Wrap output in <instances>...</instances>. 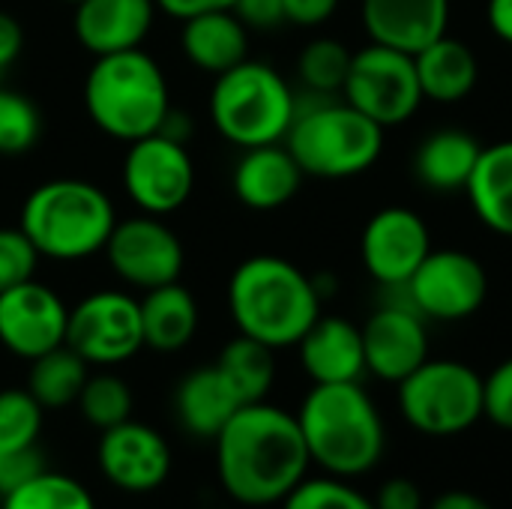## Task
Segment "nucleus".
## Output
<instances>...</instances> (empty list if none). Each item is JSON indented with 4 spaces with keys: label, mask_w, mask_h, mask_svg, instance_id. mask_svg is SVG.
Instances as JSON below:
<instances>
[{
    "label": "nucleus",
    "mask_w": 512,
    "mask_h": 509,
    "mask_svg": "<svg viewBox=\"0 0 512 509\" xmlns=\"http://www.w3.org/2000/svg\"><path fill=\"white\" fill-rule=\"evenodd\" d=\"M213 441L219 483L246 507L282 504L312 465L297 414L267 402L243 405Z\"/></svg>",
    "instance_id": "f257e3e1"
},
{
    "label": "nucleus",
    "mask_w": 512,
    "mask_h": 509,
    "mask_svg": "<svg viewBox=\"0 0 512 509\" xmlns=\"http://www.w3.org/2000/svg\"><path fill=\"white\" fill-rule=\"evenodd\" d=\"M228 312L240 336L279 351L297 345L321 318V291L288 258L255 255L231 273Z\"/></svg>",
    "instance_id": "f03ea898"
},
{
    "label": "nucleus",
    "mask_w": 512,
    "mask_h": 509,
    "mask_svg": "<svg viewBox=\"0 0 512 509\" xmlns=\"http://www.w3.org/2000/svg\"><path fill=\"white\" fill-rule=\"evenodd\" d=\"M312 465L333 477L354 480L372 471L387 447L378 405L351 384H315L297 414Z\"/></svg>",
    "instance_id": "7ed1b4c3"
},
{
    "label": "nucleus",
    "mask_w": 512,
    "mask_h": 509,
    "mask_svg": "<svg viewBox=\"0 0 512 509\" xmlns=\"http://www.w3.org/2000/svg\"><path fill=\"white\" fill-rule=\"evenodd\" d=\"M117 225V210L108 192L90 180L57 177L36 186L24 204L18 228L27 234L39 258L87 261L99 255Z\"/></svg>",
    "instance_id": "20e7f679"
},
{
    "label": "nucleus",
    "mask_w": 512,
    "mask_h": 509,
    "mask_svg": "<svg viewBox=\"0 0 512 509\" xmlns=\"http://www.w3.org/2000/svg\"><path fill=\"white\" fill-rule=\"evenodd\" d=\"M84 108L99 132L132 144L159 132L171 111L162 66L141 48L93 57L84 78Z\"/></svg>",
    "instance_id": "39448f33"
},
{
    "label": "nucleus",
    "mask_w": 512,
    "mask_h": 509,
    "mask_svg": "<svg viewBox=\"0 0 512 509\" xmlns=\"http://www.w3.org/2000/svg\"><path fill=\"white\" fill-rule=\"evenodd\" d=\"M297 96V114L285 135V147L306 177L348 180L366 174L384 150V132L339 96Z\"/></svg>",
    "instance_id": "423d86ee"
},
{
    "label": "nucleus",
    "mask_w": 512,
    "mask_h": 509,
    "mask_svg": "<svg viewBox=\"0 0 512 509\" xmlns=\"http://www.w3.org/2000/svg\"><path fill=\"white\" fill-rule=\"evenodd\" d=\"M207 108L216 132L228 144L249 150L285 141L297 114V93L270 63L246 57L216 75Z\"/></svg>",
    "instance_id": "0eeeda50"
},
{
    "label": "nucleus",
    "mask_w": 512,
    "mask_h": 509,
    "mask_svg": "<svg viewBox=\"0 0 512 509\" xmlns=\"http://www.w3.org/2000/svg\"><path fill=\"white\" fill-rule=\"evenodd\" d=\"M399 387L405 423L429 438H453L483 420V375L459 360H426Z\"/></svg>",
    "instance_id": "6e6552de"
},
{
    "label": "nucleus",
    "mask_w": 512,
    "mask_h": 509,
    "mask_svg": "<svg viewBox=\"0 0 512 509\" xmlns=\"http://www.w3.org/2000/svg\"><path fill=\"white\" fill-rule=\"evenodd\" d=\"M342 99L381 129L408 123L423 105V90L414 69V54L369 42L354 51L342 87Z\"/></svg>",
    "instance_id": "1a4fd4ad"
},
{
    "label": "nucleus",
    "mask_w": 512,
    "mask_h": 509,
    "mask_svg": "<svg viewBox=\"0 0 512 509\" xmlns=\"http://www.w3.org/2000/svg\"><path fill=\"white\" fill-rule=\"evenodd\" d=\"M66 345L87 366H120L144 348L141 303L126 291H93L69 309Z\"/></svg>",
    "instance_id": "9d476101"
},
{
    "label": "nucleus",
    "mask_w": 512,
    "mask_h": 509,
    "mask_svg": "<svg viewBox=\"0 0 512 509\" xmlns=\"http://www.w3.org/2000/svg\"><path fill=\"white\" fill-rule=\"evenodd\" d=\"M399 291H405L408 306H414L426 321L453 324L483 309L489 297V273L462 249H432Z\"/></svg>",
    "instance_id": "9b49d317"
},
{
    "label": "nucleus",
    "mask_w": 512,
    "mask_h": 509,
    "mask_svg": "<svg viewBox=\"0 0 512 509\" xmlns=\"http://www.w3.org/2000/svg\"><path fill=\"white\" fill-rule=\"evenodd\" d=\"M123 189L147 216L180 210L195 189V162L186 144L162 132L132 141L123 156Z\"/></svg>",
    "instance_id": "f8f14e48"
},
{
    "label": "nucleus",
    "mask_w": 512,
    "mask_h": 509,
    "mask_svg": "<svg viewBox=\"0 0 512 509\" xmlns=\"http://www.w3.org/2000/svg\"><path fill=\"white\" fill-rule=\"evenodd\" d=\"M102 252L111 273L123 285L138 291H153L177 282L186 261L180 237L162 222V216L147 213L123 222L117 219Z\"/></svg>",
    "instance_id": "ddd939ff"
},
{
    "label": "nucleus",
    "mask_w": 512,
    "mask_h": 509,
    "mask_svg": "<svg viewBox=\"0 0 512 509\" xmlns=\"http://www.w3.org/2000/svg\"><path fill=\"white\" fill-rule=\"evenodd\" d=\"M69 309L60 294L27 279L0 294V345L21 360H36L66 345Z\"/></svg>",
    "instance_id": "4468645a"
},
{
    "label": "nucleus",
    "mask_w": 512,
    "mask_h": 509,
    "mask_svg": "<svg viewBox=\"0 0 512 509\" xmlns=\"http://www.w3.org/2000/svg\"><path fill=\"white\" fill-rule=\"evenodd\" d=\"M432 252V234L420 213L408 207H384L378 210L360 237V258L366 273L390 288L399 291L423 258Z\"/></svg>",
    "instance_id": "2eb2a0df"
},
{
    "label": "nucleus",
    "mask_w": 512,
    "mask_h": 509,
    "mask_svg": "<svg viewBox=\"0 0 512 509\" xmlns=\"http://www.w3.org/2000/svg\"><path fill=\"white\" fill-rule=\"evenodd\" d=\"M360 333L366 372H372L378 381L399 384L429 360L426 318L408 303H387L375 309Z\"/></svg>",
    "instance_id": "dca6fc26"
},
{
    "label": "nucleus",
    "mask_w": 512,
    "mask_h": 509,
    "mask_svg": "<svg viewBox=\"0 0 512 509\" xmlns=\"http://www.w3.org/2000/svg\"><path fill=\"white\" fill-rule=\"evenodd\" d=\"M96 462L111 486L132 495L159 489L171 474V450L165 438L132 417L102 432Z\"/></svg>",
    "instance_id": "f3484780"
},
{
    "label": "nucleus",
    "mask_w": 512,
    "mask_h": 509,
    "mask_svg": "<svg viewBox=\"0 0 512 509\" xmlns=\"http://www.w3.org/2000/svg\"><path fill=\"white\" fill-rule=\"evenodd\" d=\"M360 21L372 42L417 54L450 27V0H363Z\"/></svg>",
    "instance_id": "a211bd4d"
},
{
    "label": "nucleus",
    "mask_w": 512,
    "mask_h": 509,
    "mask_svg": "<svg viewBox=\"0 0 512 509\" xmlns=\"http://www.w3.org/2000/svg\"><path fill=\"white\" fill-rule=\"evenodd\" d=\"M156 18V0H81L75 3V36L93 57L141 48Z\"/></svg>",
    "instance_id": "6ab92c4d"
},
{
    "label": "nucleus",
    "mask_w": 512,
    "mask_h": 509,
    "mask_svg": "<svg viewBox=\"0 0 512 509\" xmlns=\"http://www.w3.org/2000/svg\"><path fill=\"white\" fill-rule=\"evenodd\" d=\"M303 177L285 144H264L243 150L231 174V189L243 207L267 213L285 207L300 192Z\"/></svg>",
    "instance_id": "aec40b11"
},
{
    "label": "nucleus",
    "mask_w": 512,
    "mask_h": 509,
    "mask_svg": "<svg viewBox=\"0 0 512 509\" xmlns=\"http://www.w3.org/2000/svg\"><path fill=\"white\" fill-rule=\"evenodd\" d=\"M303 372L312 384H351L366 375L363 333L357 324L321 315L297 342Z\"/></svg>",
    "instance_id": "412c9836"
},
{
    "label": "nucleus",
    "mask_w": 512,
    "mask_h": 509,
    "mask_svg": "<svg viewBox=\"0 0 512 509\" xmlns=\"http://www.w3.org/2000/svg\"><path fill=\"white\" fill-rule=\"evenodd\" d=\"M180 51L195 69L216 78L249 57V27L234 15V9L186 18L180 30Z\"/></svg>",
    "instance_id": "4be33fe9"
},
{
    "label": "nucleus",
    "mask_w": 512,
    "mask_h": 509,
    "mask_svg": "<svg viewBox=\"0 0 512 509\" xmlns=\"http://www.w3.org/2000/svg\"><path fill=\"white\" fill-rule=\"evenodd\" d=\"M240 408L243 399L219 372V366H201L189 372L174 393L177 423L195 438H216Z\"/></svg>",
    "instance_id": "5701e85b"
},
{
    "label": "nucleus",
    "mask_w": 512,
    "mask_h": 509,
    "mask_svg": "<svg viewBox=\"0 0 512 509\" xmlns=\"http://www.w3.org/2000/svg\"><path fill=\"white\" fill-rule=\"evenodd\" d=\"M414 69H417L423 99H432L441 105H456L468 99L480 78V63H477L474 48L450 33H444L441 39L429 42L423 51H417Z\"/></svg>",
    "instance_id": "b1692460"
},
{
    "label": "nucleus",
    "mask_w": 512,
    "mask_h": 509,
    "mask_svg": "<svg viewBox=\"0 0 512 509\" xmlns=\"http://www.w3.org/2000/svg\"><path fill=\"white\" fill-rule=\"evenodd\" d=\"M483 144L462 129L426 135L414 153V177L432 192H462L480 162Z\"/></svg>",
    "instance_id": "393cba45"
},
{
    "label": "nucleus",
    "mask_w": 512,
    "mask_h": 509,
    "mask_svg": "<svg viewBox=\"0 0 512 509\" xmlns=\"http://www.w3.org/2000/svg\"><path fill=\"white\" fill-rule=\"evenodd\" d=\"M141 303V327L144 345L159 354H174L186 348L198 333V303L192 291L180 282L144 291Z\"/></svg>",
    "instance_id": "a878e982"
},
{
    "label": "nucleus",
    "mask_w": 512,
    "mask_h": 509,
    "mask_svg": "<svg viewBox=\"0 0 512 509\" xmlns=\"http://www.w3.org/2000/svg\"><path fill=\"white\" fill-rule=\"evenodd\" d=\"M465 192L489 231L512 237V141L483 147Z\"/></svg>",
    "instance_id": "bb28decb"
},
{
    "label": "nucleus",
    "mask_w": 512,
    "mask_h": 509,
    "mask_svg": "<svg viewBox=\"0 0 512 509\" xmlns=\"http://www.w3.org/2000/svg\"><path fill=\"white\" fill-rule=\"evenodd\" d=\"M87 378V363L69 345H60L33 360L27 390L45 411H60L78 402Z\"/></svg>",
    "instance_id": "cd10ccee"
},
{
    "label": "nucleus",
    "mask_w": 512,
    "mask_h": 509,
    "mask_svg": "<svg viewBox=\"0 0 512 509\" xmlns=\"http://www.w3.org/2000/svg\"><path fill=\"white\" fill-rule=\"evenodd\" d=\"M216 366L228 378V384L237 390V396L243 399V405L264 402L267 393L273 390V381H276L273 348H267V345L249 339V336L231 339L222 348Z\"/></svg>",
    "instance_id": "c85d7f7f"
},
{
    "label": "nucleus",
    "mask_w": 512,
    "mask_h": 509,
    "mask_svg": "<svg viewBox=\"0 0 512 509\" xmlns=\"http://www.w3.org/2000/svg\"><path fill=\"white\" fill-rule=\"evenodd\" d=\"M354 51L330 36L312 39L297 60V75L306 87V93L315 96H342L348 69H351Z\"/></svg>",
    "instance_id": "c756f323"
},
{
    "label": "nucleus",
    "mask_w": 512,
    "mask_h": 509,
    "mask_svg": "<svg viewBox=\"0 0 512 509\" xmlns=\"http://www.w3.org/2000/svg\"><path fill=\"white\" fill-rule=\"evenodd\" d=\"M3 509H96L90 492L57 471H42L21 489L3 498Z\"/></svg>",
    "instance_id": "7c9ffc66"
},
{
    "label": "nucleus",
    "mask_w": 512,
    "mask_h": 509,
    "mask_svg": "<svg viewBox=\"0 0 512 509\" xmlns=\"http://www.w3.org/2000/svg\"><path fill=\"white\" fill-rule=\"evenodd\" d=\"M78 408L93 429L105 432L132 417V390L117 375H90L78 396Z\"/></svg>",
    "instance_id": "2f4dec72"
},
{
    "label": "nucleus",
    "mask_w": 512,
    "mask_h": 509,
    "mask_svg": "<svg viewBox=\"0 0 512 509\" xmlns=\"http://www.w3.org/2000/svg\"><path fill=\"white\" fill-rule=\"evenodd\" d=\"M39 132L42 117L33 99L0 84V156H21L33 150Z\"/></svg>",
    "instance_id": "473e14b6"
},
{
    "label": "nucleus",
    "mask_w": 512,
    "mask_h": 509,
    "mask_svg": "<svg viewBox=\"0 0 512 509\" xmlns=\"http://www.w3.org/2000/svg\"><path fill=\"white\" fill-rule=\"evenodd\" d=\"M45 408L30 390H0V453L36 447Z\"/></svg>",
    "instance_id": "72a5a7b5"
},
{
    "label": "nucleus",
    "mask_w": 512,
    "mask_h": 509,
    "mask_svg": "<svg viewBox=\"0 0 512 509\" xmlns=\"http://www.w3.org/2000/svg\"><path fill=\"white\" fill-rule=\"evenodd\" d=\"M282 509H375L372 498L360 495L342 477H306L285 501Z\"/></svg>",
    "instance_id": "f704fd0d"
},
{
    "label": "nucleus",
    "mask_w": 512,
    "mask_h": 509,
    "mask_svg": "<svg viewBox=\"0 0 512 509\" xmlns=\"http://www.w3.org/2000/svg\"><path fill=\"white\" fill-rule=\"evenodd\" d=\"M39 252L21 228H0V294L33 279Z\"/></svg>",
    "instance_id": "c9c22d12"
},
{
    "label": "nucleus",
    "mask_w": 512,
    "mask_h": 509,
    "mask_svg": "<svg viewBox=\"0 0 512 509\" xmlns=\"http://www.w3.org/2000/svg\"><path fill=\"white\" fill-rule=\"evenodd\" d=\"M483 417L498 429L512 432V357L498 363L489 378H483Z\"/></svg>",
    "instance_id": "e433bc0d"
},
{
    "label": "nucleus",
    "mask_w": 512,
    "mask_h": 509,
    "mask_svg": "<svg viewBox=\"0 0 512 509\" xmlns=\"http://www.w3.org/2000/svg\"><path fill=\"white\" fill-rule=\"evenodd\" d=\"M42 471H48V468H45V459H42V453L36 447L0 453V498L21 489L24 483H30Z\"/></svg>",
    "instance_id": "4c0bfd02"
},
{
    "label": "nucleus",
    "mask_w": 512,
    "mask_h": 509,
    "mask_svg": "<svg viewBox=\"0 0 512 509\" xmlns=\"http://www.w3.org/2000/svg\"><path fill=\"white\" fill-rule=\"evenodd\" d=\"M372 504H375V509H426L420 486L414 480H405V477H393V480L381 483Z\"/></svg>",
    "instance_id": "58836bf2"
},
{
    "label": "nucleus",
    "mask_w": 512,
    "mask_h": 509,
    "mask_svg": "<svg viewBox=\"0 0 512 509\" xmlns=\"http://www.w3.org/2000/svg\"><path fill=\"white\" fill-rule=\"evenodd\" d=\"M234 15L249 27V30H273L285 24V6L282 0H237Z\"/></svg>",
    "instance_id": "ea45409f"
},
{
    "label": "nucleus",
    "mask_w": 512,
    "mask_h": 509,
    "mask_svg": "<svg viewBox=\"0 0 512 509\" xmlns=\"http://www.w3.org/2000/svg\"><path fill=\"white\" fill-rule=\"evenodd\" d=\"M282 6H285V21L297 27H318L333 18L339 0H282Z\"/></svg>",
    "instance_id": "a19ab883"
},
{
    "label": "nucleus",
    "mask_w": 512,
    "mask_h": 509,
    "mask_svg": "<svg viewBox=\"0 0 512 509\" xmlns=\"http://www.w3.org/2000/svg\"><path fill=\"white\" fill-rule=\"evenodd\" d=\"M21 48H24V30H21V24L9 12H0V81L9 72V66L18 60Z\"/></svg>",
    "instance_id": "79ce46f5"
},
{
    "label": "nucleus",
    "mask_w": 512,
    "mask_h": 509,
    "mask_svg": "<svg viewBox=\"0 0 512 509\" xmlns=\"http://www.w3.org/2000/svg\"><path fill=\"white\" fill-rule=\"evenodd\" d=\"M237 0H156V9H162L165 15L186 21L204 12H219V9H234Z\"/></svg>",
    "instance_id": "37998d69"
},
{
    "label": "nucleus",
    "mask_w": 512,
    "mask_h": 509,
    "mask_svg": "<svg viewBox=\"0 0 512 509\" xmlns=\"http://www.w3.org/2000/svg\"><path fill=\"white\" fill-rule=\"evenodd\" d=\"M486 18L489 27L498 39L512 45V0H489L486 3Z\"/></svg>",
    "instance_id": "c03bdc74"
},
{
    "label": "nucleus",
    "mask_w": 512,
    "mask_h": 509,
    "mask_svg": "<svg viewBox=\"0 0 512 509\" xmlns=\"http://www.w3.org/2000/svg\"><path fill=\"white\" fill-rule=\"evenodd\" d=\"M429 509H495L492 504H486L480 495H471V492H444L438 495Z\"/></svg>",
    "instance_id": "a18cd8bd"
},
{
    "label": "nucleus",
    "mask_w": 512,
    "mask_h": 509,
    "mask_svg": "<svg viewBox=\"0 0 512 509\" xmlns=\"http://www.w3.org/2000/svg\"><path fill=\"white\" fill-rule=\"evenodd\" d=\"M192 120L186 117V114H180V111H168V117H165V123L159 126V132L162 135H168V138H174V141H180V144H186L189 141V135H192Z\"/></svg>",
    "instance_id": "49530a36"
},
{
    "label": "nucleus",
    "mask_w": 512,
    "mask_h": 509,
    "mask_svg": "<svg viewBox=\"0 0 512 509\" xmlns=\"http://www.w3.org/2000/svg\"><path fill=\"white\" fill-rule=\"evenodd\" d=\"M63 3H72V6H75V3H81V0H63Z\"/></svg>",
    "instance_id": "de8ad7c7"
}]
</instances>
